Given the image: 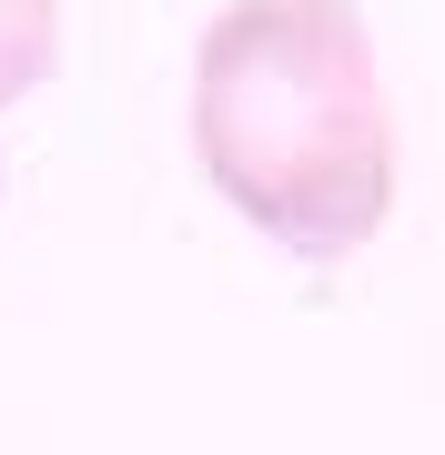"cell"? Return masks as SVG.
Returning <instances> with one entry per match:
<instances>
[{
  "instance_id": "6da1fadb",
  "label": "cell",
  "mask_w": 445,
  "mask_h": 455,
  "mask_svg": "<svg viewBox=\"0 0 445 455\" xmlns=\"http://www.w3.org/2000/svg\"><path fill=\"white\" fill-rule=\"evenodd\" d=\"M203 182L264 243L345 263L395 223V92L354 0H223L193 51Z\"/></svg>"
},
{
  "instance_id": "7a4b0ae2",
  "label": "cell",
  "mask_w": 445,
  "mask_h": 455,
  "mask_svg": "<svg viewBox=\"0 0 445 455\" xmlns=\"http://www.w3.org/2000/svg\"><path fill=\"white\" fill-rule=\"evenodd\" d=\"M61 71V0H0V112Z\"/></svg>"
}]
</instances>
